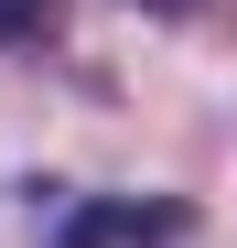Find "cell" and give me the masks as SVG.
<instances>
[{"label": "cell", "mask_w": 237, "mask_h": 248, "mask_svg": "<svg viewBox=\"0 0 237 248\" xmlns=\"http://www.w3.org/2000/svg\"><path fill=\"white\" fill-rule=\"evenodd\" d=\"M54 32V0H0V44H44Z\"/></svg>", "instance_id": "2"}, {"label": "cell", "mask_w": 237, "mask_h": 248, "mask_svg": "<svg viewBox=\"0 0 237 248\" xmlns=\"http://www.w3.org/2000/svg\"><path fill=\"white\" fill-rule=\"evenodd\" d=\"M183 205H87L65 227V248H183Z\"/></svg>", "instance_id": "1"}]
</instances>
